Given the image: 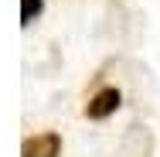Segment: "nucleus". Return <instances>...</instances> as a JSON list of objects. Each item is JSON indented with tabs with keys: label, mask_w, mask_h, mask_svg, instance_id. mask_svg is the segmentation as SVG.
Listing matches in <instances>:
<instances>
[{
	"label": "nucleus",
	"mask_w": 160,
	"mask_h": 157,
	"mask_svg": "<svg viewBox=\"0 0 160 157\" xmlns=\"http://www.w3.org/2000/svg\"><path fill=\"white\" fill-rule=\"evenodd\" d=\"M119 102H123L119 89L106 86V89H99V92L85 102V116H89V120H106V116H112V113L119 109Z\"/></svg>",
	"instance_id": "1"
},
{
	"label": "nucleus",
	"mask_w": 160,
	"mask_h": 157,
	"mask_svg": "<svg viewBox=\"0 0 160 157\" xmlns=\"http://www.w3.org/2000/svg\"><path fill=\"white\" fill-rule=\"evenodd\" d=\"M62 154V137L55 133V130H48V133H34L24 140V147H21V157H58Z\"/></svg>",
	"instance_id": "2"
},
{
	"label": "nucleus",
	"mask_w": 160,
	"mask_h": 157,
	"mask_svg": "<svg viewBox=\"0 0 160 157\" xmlns=\"http://www.w3.org/2000/svg\"><path fill=\"white\" fill-rule=\"evenodd\" d=\"M41 10H44V0H21V24H31Z\"/></svg>",
	"instance_id": "3"
}]
</instances>
